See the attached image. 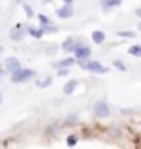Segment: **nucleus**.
I'll return each instance as SVG.
<instances>
[{"mask_svg":"<svg viewBox=\"0 0 141 149\" xmlns=\"http://www.w3.org/2000/svg\"><path fill=\"white\" fill-rule=\"evenodd\" d=\"M0 105H2V91H0Z\"/></svg>","mask_w":141,"mask_h":149,"instance_id":"31","label":"nucleus"},{"mask_svg":"<svg viewBox=\"0 0 141 149\" xmlns=\"http://www.w3.org/2000/svg\"><path fill=\"white\" fill-rule=\"evenodd\" d=\"M74 64H76V56H66L64 60L52 62V66H54V68H72Z\"/></svg>","mask_w":141,"mask_h":149,"instance_id":"9","label":"nucleus"},{"mask_svg":"<svg viewBox=\"0 0 141 149\" xmlns=\"http://www.w3.org/2000/svg\"><path fill=\"white\" fill-rule=\"evenodd\" d=\"M64 4H74V0H62Z\"/></svg>","mask_w":141,"mask_h":149,"instance_id":"27","label":"nucleus"},{"mask_svg":"<svg viewBox=\"0 0 141 149\" xmlns=\"http://www.w3.org/2000/svg\"><path fill=\"white\" fill-rule=\"evenodd\" d=\"M77 87H79V79H68V83L62 87V91H64V95H74Z\"/></svg>","mask_w":141,"mask_h":149,"instance_id":"10","label":"nucleus"},{"mask_svg":"<svg viewBox=\"0 0 141 149\" xmlns=\"http://www.w3.org/2000/svg\"><path fill=\"white\" fill-rule=\"evenodd\" d=\"M14 2H16V4H22V2H23V0H14Z\"/></svg>","mask_w":141,"mask_h":149,"instance_id":"30","label":"nucleus"},{"mask_svg":"<svg viewBox=\"0 0 141 149\" xmlns=\"http://www.w3.org/2000/svg\"><path fill=\"white\" fill-rule=\"evenodd\" d=\"M35 76H37V72H35L33 68L19 66L17 70H14V72L10 74V79H12V83H27V81H31V79H35Z\"/></svg>","mask_w":141,"mask_h":149,"instance_id":"1","label":"nucleus"},{"mask_svg":"<svg viewBox=\"0 0 141 149\" xmlns=\"http://www.w3.org/2000/svg\"><path fill=\"white\" fill-rule=\"evenodd\" d=\"M76 143H77V136H76V134H70V136L66 138V145H70V147H74Z\"/></svg>","mask_w":141,"mask_h":149,"instance_id":"21","label":"nucleus"},{"mask_svg":"<svg viewBox=\"0 0 141 149\" xmlns=\"http://www.w3.org/2000/svg\"><path fill=\"white\" fill-rule=\"evenodd\" d=\"M120 4H122V0H101V8H103L104 12L114 10V8H118Z\"/></svg>","mask_w":141,"mask_h":149,"instance_id":"13","label":"nucleus"},{"mask_svg":"<svg viewBox=\"0 0 141 149\" xmlns=\"http://www.w3.org/2000/svg\"><path fill=\"white\" fill-rule=\"evenodd\" d=\"M50 2H52V0H43V4H50Z\"/></svg>","mask_w":141,"mask_h":149,"instance_id":"29","label":"nucleus"},{"mask_svg":"<svg viewBox=\"0 0 141 149\" xmlns=\"http://www.w3.org/2000/svg\"><path fill=\"white\" fill-rule=\"evenodd\" d=\"M110 112H112V111H110V105L104 99L95 101V105H93V114L97 116V118H108Z\"/></svg>","mask_w":141,"mask_h":149,"instance_id":"5","label":"nucleus"},{"mask_svg":"<svg viewBox=\"0 0 141 149\" xmlns=\"http://www.w3.org/2000/svg\"><path fill=\"white\" fill-rule=\"evenodd\" d=\"M22 8H23V12H25V16H27L29 19H31V17H35V10H33V6H31V4H27L25 0L22 2Z\"/></svg>","mask_w":141,"mask_h":149,"instance_id":"15","label":"nucleus"},{"mask_svg":"<svg viewBox=\"0 0 141 149\" xmlns=\"http://www.w3.org/2000/svg\"><path fill=\"white\" fill-rule=\"evenodd\" d=\"M118 37H122V39H133V37H135V31H128V29H120V31H118Z\"/></svg>","mask_w":141,"mask_h":149,"instance_id":"18","label":"nucleus"},{"mask_svg":"<svg viewBox=\"0 0 141 149\" xmlns=\"http://www.w3.org/2000/svg\"><path fill=\"white\" fill-rule=\"evenodd\" d=\"M37 22H39V25H44V23H49L50 19L44 16V14H37Z\"/></svg>","mask_w":141,"mask_h":149,"instance_id":"23","label":"nucleus"},{"mask_svg":"<svg viewBox=\"0 0 141 149\" xmlns=\"http://www.w3.org/2000/svg\"><path fill=\"white\" fill-rule=\"evenodd\" d=\"M4 76H6V70L2 66H0V81H2V79H4Z\"/></svg>","mask_w":141,"mask_h":149,"instance_id":"25","label":"nucleus"},{"mask_svg":"<svg viewBox=\"0 0 141 149\" xmlns=\"http://www.w3.org/2000/svg\"><path fill=\"white\" fill-rule=\"evenodd\" d=\"M19 66H22V62H19L17 56H8V58H4V64H2V68L6 70V74H12L14 70H17Z\"/></svg>","mask_w":141,"mask_h":149,"instance_id":"7","label":"nucleus"},{"mask_svg":"<svg viewBox=\"0 0 141 149\" xmlns=\"http://www.w3.org/2000/svg\"><path fill=\"white\" fill-rule=\"evenodd\" d=\"M135 16H137V17L141 19V8H137V10H135Z\"/></svg>","mask_w":141,"mask_h":149,"instance_id":"26","label":"nucleus"},{"mask_svg":"<svg viewBox=\"0 0 141 149\" xmlns=\"http://www.w3.org/2000/svg\"><path fill=\"white\" fill-rule=\"evenodd\" d=\"M130 54L131 56H141V45H131L130 47Z\"/></svg>","mask_w":141,"mask_h":149,"instance_id":"20","label":"nucleus"},{"mask_svg":"<svg viewBox=\"0 0 141 149\" xmlns=\"http://www.w3.org/2000/svg\"><path fill=\"white\" fill-rule=\"evenodd\" d=\"M76 45H77L76 39H74V37H68V39H64V41H62L60 49L64 50V52H68V54H72V52H74V49H76Z\"/></svg>","mask_w":141,"mask_h":149,"instance_id":"8","label":"nucleus"},{"mask_svg":"<svg viewBox=\"0 0 141 149\" xmlns=\"http://www.w3.org/2000/svg\"><path fill=\"white\" fill-rule=\"evenodd\" d=\"M76 124H79V118H77V114H70V116H66L64 126H76Z\"/></svg>","mask_w":141,"mask_h":149,"instance_id":"17","label":"nucleus"},{"mask_svg":"<svg viewBox=\"0 0 141 149\" xmlns=\"http://www.w3.org/2000/svg\"><path fill=\"white\" fill-rule=\"evenodd\" d=\"M72 54L76 56V64H81V62H85V60L91 58V47L85 45L83 41H77V45H76V49H74Z\"/></svg>","mask_w":141,"mask_h":149,"instance_id":"2","label":"nucleus"},{"mask_svg":"<svg viewBox=\"0 0 141 149\" xmlns=\"http://www.w3.org/2000/svg\"><path fill=\"white\" fill-rule=\"evenodd\" d=\"M56 70H58V72H56V76H58V77H68V76H70V70H72V68H56Z\"/></svg>","mask_w":141,"mask_h":149,"instance_id":"19","label":"nucleus"},{"mask_svg":"<svg viewBox=\"0 0 141 149\" xmlns=\"http://www.w3.org/2000/svg\"><path fill=\"white\" fill-rule=\"evenodd\" d=\"M27 35L33 39H43L44 33H43V27L41 25H27Z\"/></svg>","mask_w":141,"mask_h":149,"instance_id":"11","label":"nucleus"},{"mask_svg":"<svg viewBox=\"0 0 141 149\" xmlns=\"http://www.w3.org/2000/svg\"><path fill=\"white\" fill-rule=\"evenodd\" d=\"M2 54H4V47H0V58H2Z\"/></svg>","mask_w":141,"mask_h":149,"instance_id":"28","label":"nucleus"},{"mask_svg":"<svg viewBox=\"0 0 141 149\" xmlns=\"http://www.w3.org/2000/svg\"><path fill=\"white\" fill-rule=\"evenodd\" d=\"M41 27H43V33L44 35H54V33H58V27H56L52 22L44 23V25H41Z\"/></svg>","mask_w":141,"mask_h":149,"instance_id":"14","label":"nucleus"},{"mask_svg":"<svg viewBox=\"0 0 141 149\" xmlns=\"http://www.w3.org/2000/svg\"><path fill=\"white\" fill-rule=\"evenodd\" d=\"M114 68H118V70H122V72H126L128 68H126V64L122 60H114Z\"/></svg>","mask_w":141,"mask_h":149,"instance_id":"24","label":"nucleus"},{"mask_svg":"<svg viewBox=\"0 0 141 149\" xmlns=\"http://www.w3.org/2000/svg\"><path fill=\"white\" fill-rule=\"evenodd\" d=\"M77 66L81 68V70H85V72H91V74H106L108 72V68L106 66H103L101 62H97V60H85V62H81V64H77Z\"/></svg>","mask_w":141,"mask_h":149,"instance_id":"3","label":"nucleus"},{"mask_svg":"<svg viewBox=\"0 0 141 149\" xmlns=\"http://www.w3.org/2000/svg\"><path fill=\"white\" fill-rule=\"evenodd\" d=\"M58 50V47L56 45H49L47 49H44V54H49V56H54V52Z\"/></svg>","mask_w":141,"mask_h":149,"instance_id":"22","label":"nucleus"},{"mask_svg":"<svg viewBox=\"0 0 141 149\" xmlns=\"http://www.w3.org/2000/svg\"><path fill=\"white\" fill-rule=\"evenodd\" d=\"M8 37H10L14 43H22L23 39L27 37V23H16V25L10 29Z\"/></svg>","mask_w":141,"mask_h":149,"instance_id":"4","label":"nucleus"},{"mask_svg":"<svg viewBox=\"0 0 141 149\" xmlns=\"http://www.w3.org/2000/svg\"><path fill=\"white\" fill-rule=\"evenodd\" d=\"M0 12H2V6H0Z\"/></svg>","mask_w":141,"mask_h":149,"instance_id":"33","label":"nucleus"},{"mask_svg":"<svg viewBox=\"0 0 141 149\" xmlns=\"http://www.w3.org/2000/svg\"><path fill=\"white\" fill-rule=\"evenodd\" d=\"M91 39H93V43H95V45H104V43H106V33L101 31V29H95V31L91 33Z\"/></svg>","mask_w":141,"mask_h":149,"instance_id":"12","label":"nucleus"},{"mask_svg":"<svg viewBox=\"0 0 141 149\" xmlns=\"http://www.w3.org/2000/svg\"><path fill=\"white\" fill-rule=\"evenodd\" d=\"M56 17H60V19H70V17H74V14H76V10H74V4H62L60 8H56Z\"/></svg>","mask_w":141,"mask_h":149,"instance_id":"6","label":"nucleus"},{"mask_svg":"<svg viewBox=\"0 0 141 149\" xmlns=\"http://www.w3.org/2000/svg\"><path fill=\"white\" fill-rule=\"evenodd\" d=\"M139 31H141V22H139Z\"/></svg>","mask_w":141,"mask_h":149,"instance_id":"32","label":"nucleus"},{"mask_svg":"<svg viewBox=\"0 0 141 149\" xmlns=\"http://www.w3.org/2000/svg\"><path fill=\"white\" fill-rule=\"evenodd\" d=\"M49 85H52V77L50 76L43 77V79H37V87L39 89H44V87H49Z\"/></svg>","mask_w":141,"mask_h":149,"instance_id":"16","label":"nucleus"}]
</instances>
